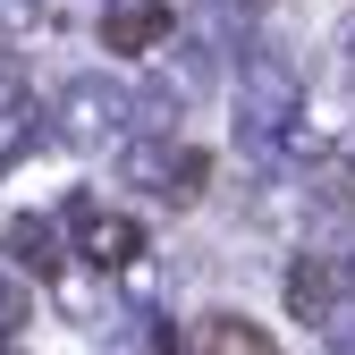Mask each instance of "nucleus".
Listing matches in <instances>:
<instances>
[{"label":"nucleus","mask_w":355,"mask_h":355,"mask_svg":"<svg viewBox=\"0 0 355 355\" xmlns=\"http://www.w3.org/2000/svg\"><path fill=\"white\" fill-rule=\"evenodd\" d=\"M119 178H127L136 195L169 203V211H195L203 187H211V153L187 144V136H127V144H119Z\"/></svg>","instance_id":"obj_3"},{"label":"nucleus","mask_w":355,"mask_h":355,"mask_svg":"<svg viewBox=\"0 0 355 355\" xmlns=\"http://www.w3.org/2000/svg\"><path fill=\"white\" fill-rule=\"evenodd\" d=\"M60 26V0H0V34H51Z\"/></svg>","instance_id":"obj_12"},{"label":"nucleus","mask_w":355,"mask_h":355,"mask_svg":"<svg viewBox=\"0 0 355 355\" xmlns=\"http://www.w3.org/2000/svg\"><path fill=\"white\" fill-rule=\"evenodd\" d=\"M271 9H279V0H211V9H203V34L220 42V51H237V42H254V26L271 17Z\"/></svg>","instance_id":"obj_10"},{"label":"nucleus","mask_w":355,"mask_h":355,"mask_svg":"<svg viewBox=\"0 0 355 355\" xmlns=\"http://www.w3.org/2000/svg\"><path fill=\"white\" fill-rule=\"evenodd\" d=\"M178 355H279V338L262 330V322H245V313H195V330L178 338Z\"/></svg>","instance_id":"obj_8"},{"label":"nucleus","mask_w":355,"mask_h":355,"mask_svg":"<svg viewBox=\"0 0 355 355\" xmlns=\"http://www.w3.org/2000/svg\"><path fill=\"white\" fill-rule=\"evenodd\" d=\"M26 322H34V288H26L17 271H0V355L26 338Z\"/></svg>","instance_id":"obj_11"},{"label":"nucleus","mask_w":355,"mask_h":355,"mask_svg":"<svg viewBox=\"0 0 355 355\" xmlns=\"http://www.w3.org/2000/svg\"><path fill=\"white\" fill-rule=\"evenodd\" d=\"M169 0H102V51H119V60H153V51H169Z\"/></svg>","instance_id":"obj_6"},{"label":"nucleus","mask_w":355,"mask_h":355,"mask_svg":"<svg viewBox=\"0 0 355 355\" xmlns=\"http://www.w3.org/2000/svg\"><path fill=\"white\" fill-rule=\"evenodd\" d=\"M338 288H347V254H322V245H304V254L288 262V279H279L288 313H296L304 330H322V322L338 313Z\"/></svg>","instance_id":"obj_5"},{"label":"nucleus","mask_w":355,"mask_h":355,"mask_svg":"<svg viewBox=\"0 0 355 355\" xmlns=\"http://www.w3.org/2000/svg\"><path fill=\"white\" fill-rule=\"evenodd\" d=\"M51 127H60L76 153H119L127 136H136V85L85 68V76H68L60 94H51Z\"/></svg>","instance_id":"obj_2"},{"label":"nucleus","mask_w":355,"mask_h":355,"mask_svg":"<svg viewBox=\"0 0 355 355\" xmlns=\"http://www.w3.org/2000/svg\"><path fill=\"white\" fill-rule=\"evenodd\" d=\"M0 254H9L17 271H34V279H60L68 262H76V254H68V229L42 220V211H17L9 229H0Z\"/></svg>","instance_id":"obj_7"},{"label":"nucleus","mask_w":355,"mask_h":355,"mask_svg":"<svg viewBox=\"0 0 355 355\" xmlns=\"http://www.w3.org/2000/svg\"><path fill=\"white\" fill-rule=\"evenodd\" d=\"M347 94H355V34H347Z\"/></svg>","instance_id":"obj_13"},{"label":"nucleus","mask_w":355,"mask_h":355,"mask_svg":"<svg viewBox=\"0 0 355 355\" xmlns=\"http://www.w3.org/2000/svg\"><path fill=\"white\" fill-rule=\"evenodd\" d=\"M237 144L254 169H279L304 144V76L279 42H237Z\"/></svg>","instance_id":"obj_1"},{"label":"nucleus","mask_w":355,"mask_h":355,"mask_svg":"<svg viewBox=\"0 0 355 355\" xmlns=\"http://www.w3.org/2000/svg\"><path fill=\"white\" fill-rule=\"evenodd\" d=\"M9 355H17V347H9Z\"/></svg>","instance_id":"obj_14"},{"label":"nucleus","mask_w":355,"mask_h":355,"mask_svg":"<svg viewBox=\"0 0 355 355\" xmlns=\"http://www.w3.org/2000/svg\"><path fill=\"white\" fill-rule=\"evenodd\" d=\"M60 229H68V254L85 262V271H102V279H127V271L153 254L144 220H136V211H119V203H94V195H68Z\"/></svg>","instance_id":"obj_4"},{"label":"nucleus","mask_w":355,"mask_h":355,"mask_svg":"<svg viewBox=\"0 0 355 355\" xmlns=\"http://www.w3.org/2000/svg\"><path fill=\"white\" fill-rule=\"evenodd\" d=\"M42 136V127H34V94H26V68L9 60V51H0V161H17L26 144Z\"/></svg>","instance_id":"obj_9"}]
</instances>
